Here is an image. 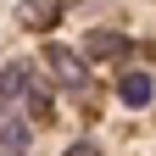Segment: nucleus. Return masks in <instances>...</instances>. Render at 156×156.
Instances as JSON below:
<instances>
[{"instance_id": "39448f33", "label": "nucleus", "mask_w": 156, "mask_h": 156, "mask_svg": "<svg viewBox=\"0 0 156 156\" xmlns=\"http://www.w3.org/2000/svg\"><path fill=\"white\" fill-rule=\"evenodd\" d=\"M117 95H123V106H151V95H156V84H151V73H123V84H117Z\"/></svg>"}, {"instance_id": "f03ea898", "label": "nucleus", "mask_w": 156, "mask_h": 156, "mask_svg": "<svg viewBox=\"0 0 156 156\" xmlns=\"http://www.w3.org/2000/svg\"><path fill=\"white\" fill-rule=\"evenodd\" d=\"M28 145H34L28 117L17 112V106H0V156H17V151H28Z\"/></svg>"}, {"instance_id": "7ed1b4c3", "label": "nucleus", "mask_w": 156, "mask_h": 156, "mask_svg": "<svg viewBox=\"0 0 156 156\" xmlns=\"http://www.w3.org/2000/svg\"><path fill=\"white\" fill-rule=\"evenodd\" d=\"M0 95H6V106H11V101H28L34 112L45 106V95H39V78H34L28 67H11V73H0Z\"/></svg>"}, {"instance_id": "20e7f679", "label": "nucleus", "mask_w": 156, "mask_h": 156, "mask_svg": "<svg viewBox=\"0 0 156 156\" xmlns=\"http://www.w3.org/2000/svg\"><path fill=\"white\" fill-rule=\"evenodd\" d=\"M84 50H89V56H101V62H117V56H128L134 45H128L123 34H106V28H95V34L84 39Z\"/></svg>"}, {"instance_id": "f257e3e1", "label": "nucleus", "mask_w": 156, "mask_h": 156, "mask_svg": "<svg viewBox=\"0 0 156 156\" xmlns=\"http://www.w3.org/2000/svg\"><path fill=\"white\" fill-rule=\"evenodd\" d=\"M45 62H50V73L62 78V84H67L73 95H89V67L78 62L73 50H62V45H50V50H45Z\"/></svg>"}, {"instance_id": "423d86ee", "label": "nucleus", "mask_w": 156, "mask_h": 156, "mask_svg": "<svg viewBox=\"0 0 156 156\" xmlns=\"http://www.w3.org/2000/svg\"><path fill=\"white\" fill-rule=\"evenodd\" d=\"M62 156H101V145H95V140H78V145H67Z\"/></svg>"}]
</instances>
